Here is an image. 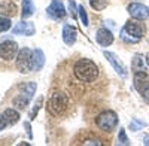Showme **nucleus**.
Returning <instances> with one entry per match:
<instances>
[{
    "label": "nucleus",
    "instance_id": "obj_7",
    "mask_svg": "<svg viewBox=\"0 0 149 146\" xmlns=\"http://www.w3.org/2000/svg\"><path fill=\"white\" fill-rule=\"evenodd\" d=\"M17 54H18V45H17V42L5 40V42L0 43V58L9 61V60L15 58Z\"/></svg>",
    "mask_w": 149,
    "mask_h": 146
},
{
    "label": "nucleus",
    "instance_id": "obj_20",
    "mask_svg": "<svg viewBox=\"0 0 149 146\" xmlns=\"http://www.w3.org/2000/svg\"><path fill=\"white\" fill-rule=\"evenodd\" d=\"M19 90H21L22 94H27L29 97H33V94L36 92V83L34 82H27V83L21 85Z\"/></svg>",
    "mask_w": 149,
    "mask_h": 146
},
{
    "label": "nucleus",
    "instance_id": "obj_1",
    "mask_svg": "<svg viewBox=\"0 0 149 146\" xmlns=\"http://www.w3.org/2000/svg\"><path fill=\"white\" fill-rule=\"evenodd\" d=\"M73 75L81 82H93L98 76V67L91 60L81 58L73 66Z\"/></svg>",
    "mask_w": 149,
    "mask_h": 146
},
{
    "label": "nucleus",
    "instance_id": "obj_8",
    "mask_svg": "<svg viewBox=\"0 0 149 146\" xmlns=\"http://www.w3.org/2000/svg\"><path fill=\"white\" fill-rule=\"evenodd\" d=\"M128 14L134 19H146L149 18V8L143 3H131L128 5Z\"/></svg>",
    "mask_w": 149,
    "mask_h": 146
},
{
    "label": "nucleus",
    "instance_id": "obj_24",
    "mask_svg": "<svg viewBox=\"0 0 149 146\" xmlns=\"http://www.w3.org/2000/svg\"><path fill=\"white\" fill-rule=\"evenodd\" d=\"M118 143L119 145H124V146H128L130 142H128V137H127V133H125V128H119V134H118Z\"/></svg>",
    "mask_w": 149,
    "mask_h": 146
},
{
    "label": "nucleus",
    "instance_id": "obj_26",
    "mask_svg": "<svg viewBox=\"0 0 149 146\" xmlns=\"http://www.w3.org/2000/svg\"><path fill=\"white\" fill-rule=\"evenodd\" d=\"M42 102H43V99H42V97H39V99H37V102H36V104H34V107H33L31 113H30V119H34V118H36L37 112H39V109H40V104H42Z\"/></svg>",
    "mask_w": 149,
    "mask_h": 146
},
{
    "label": "nucleus",
    "instance_id": "obj_4",
    "mask_svg": "<svg viewBox=\"0 0 149 146\" xmlns=\"http://www.w3.org/2000/svg\"><path fill=\"white\" fill-rule=\"evenodd\" d=\"M95 124L102 131L112 133L118 125V116L113 111H104L95 118Z\"/></svg>",
    "mask_w": 149,
    "mask_h": 146
},
{
    "label": "nucleus",
    "instance_id": "obj_12",
    "mask_svg": "<svg viewBox=\"0 0 149 146\" xmlns=\"http://www.w3.org/2000/svg\"><path fill=\"white\" fill-rule=\"evenodd\" d=\"M95 40L100 46H109L113 42V34H112V31L107 30V29H100L95 34Z\"/></svg>",
    "mask_w": 149,
    "mask_h": 146
},
{
    "label": "nucleus",
    "instance_id": "obj_19",
    "mask_svg": "<svg viewBox=\"0 0 149 146\" xmlns=\"http://www.w3.org/2000/svg\"><path fill=\"white\" fill-rule=\"evenodd\" d=\"M5 116L8 118V122L9 124H17L18 121H19V113H18V111H15V109H6L5 111Z\"/></svg>",
    "mask_w": 149,
    "mask_h": 146
},
{
    "label": "nucleus",
    "instance_id": "obj_31",
    "mask_svg": "<svg viewBox=\"0 0 149 146\" xmlns=\"http://www.w3.org/2000/svg\"><path fill=\"white\" fill-rule=\"evenodd\" d=\"M24 127H26V130H27L29 137L31 139V137H33V134H31V127H30V122H26V124H24Z\"/></svg>",
    "mask_w": 149,
    "mask_h": 146
},
{
    "label": "nucleus",
    "instance_id": "obj_29",
    "mask_svg": "<svg viewBox=\"0 0 149 146\" xmlns=\"http://www.w3.org/2000/svg\"><path fill=\"white\" fill-rule=\"evenodd\" d=\"M84 145H102V142H98L97 139H86L82 142Z\"/></svg>",
    "mask_w": 149,
    "mask_h": 146
},
{
    "label": "nucleus",
    "instance_id": "obj_17",
    "mask_svg": "<svg viewBox=\"0 0 149 146\" xmlns=\"http://www.w3.org/2000/svg\"><path fill=\"white\" fill-rule=\"evenodd\" d=\"M31 100V97H29L27 94H22V92H19L15 99H14V106H17L18 109H24L27 104H29V102Z\"/></svg>",
    "mask_w": 149,
    "mask_h": 146
},
{
    "label": "nucleus",
    "instance_id": "obj_33",
    "mask_svg": "<svg viewBox=\"0 0 149 146\" xmlns=\"http://www.w3.org/2000/svg\"><path fill=\"white\" fill-rule=\"evenodd\" d=\"M146 64H148V66H149V52H148V54H146Z\"/></svg>",
    "mask_w": 149,
    "mask_h": 146
},
{
    "label": "nucleus",
    "instance_id": "obj_9",
    "mask_svg": "<svg viewBox=\"0 0 149 146\" xmlns=\"http://www.w3.org/2000/svg\"><path fill=\"white\" fill-rule=\"evenodd\" d=\"M103 55L107 58V61L112 64V67H113L115 70H116V73L118 75H121L122 78H127V75H128V72H127V69H125V66L122 64V61L121 60L113 54V52H109V51H104L103 52Z\"/></svg>",
    "mask_w": 149,
    "mask_h": 146
},
{
    "label": "nucleus",
    "instance_id": "obj_11",
    "mask_svg": "<svg viewBox=\"0 0 149 146\" xmlns=\"http://www.w3.org/2000/svg\"><path fill=\"white\" fill-rule=\"evenodd\" d=\"M149 87V76L148 73L143 72H134V88L139 92H142L143 90H146Z\"/></svg>",
    "mask_w": 149,
    "mask_h": 146
},
{
    "label": "nucleus",
    "instance_id": "obj_32",
    "mask_svg": "<svg viewBox=\"0 0 149 146\" xmlns=\"http://www.w3.org/2000/svg\"><path fill=\"white\" fill-rule=\"evenodd\" d=\"M143 143H145V145H146V146H149V136H148V137H145V139H143Z\"/></svg>",
    "mask_w": 149,
    "mask_h": 146
},
{
    "label": "nucleus",
    "instance_id": "obj_18",
    "mask_svg": "<svg viewBox=\"0 0 149 146\" xmlns=\"http://www.w3.org/2000/svg\"><path fill=\"white\" fill-rule=\"evenodd\" d=\"M131 69L134 70V72H143V70H146V67H145V61H143V57L142 55H134V58H133V63H131Z\"/></svg>",
    "mask_w": 149,
    "mask_h": 146
},
{
    "label": "nucleus",
    "instance_id": "obj_28",
    "mask_svg": "<svg viewBox=\"0 0 149 146\" xmlns=\"http://www.w3.org/2000/svg\"><path fill=\"white\" fill-rule=\"evenodd\" d=\"M8 124H9L8 122V118L5 116V113H2V115H0V130H3Z\"/></svg>",
    "mask_w": 149,
    "mask_h": 146
},
{
    "label": "nucleus",
    "instance_id": "obj_10",
    "mask_svg": "<svg viewBox=\"0 0 149 146\" xmlns=\"http://www.w3.org/2000/svg\"><path fill=\"white\" fill-rule=\"evenodd\" d=\"M36 31L33 22H29V21H22V22H18L17 26L12 29V33L14 34H21V36H33Z\"/></svg>",
    "mask_w": 149,
    "mask_h": 146
},
{
    "label": "nucleus",
    "instance_id": "obj_5",
    "mask_svg": "<svg viewBox=\"0 0 149 146\" xmlns=\"http://www.w3.org/2000/svg\"><path fill=\"white\" fill-rule=\"evenodd\" d=\"M17 67L21 73H29L33 70V51L30 48H22L18 52Z\"/></svg>",
    "mask_w": 149,
    "mask_h": 146
},
{
    "label": "nucleus",
    "instance_id": "obj_15",
    "mask_svg": "<svg viewBox=\"0 0 149 146\" xmlns=\"http://www.w3.org/2000/svg\"><path fill=\"white\" fill-rule=\"evenodd\" d=\"M0 14L5 15H12L17 14V6L12 0H0Z\"/></svg>",
    "mask_w": 149,
    "mask_h": 146
},
{
    "label": "nucleus",
    "instance_id": "obj_21",
    "mask_svg": "<svg viewBox=\"0 0 149 146\" xmlns=\"http://www.w3.org/2000/svg\"><path fill=\"white\" fill-rule=\"evenodd\" d=\"M90 5L94 10H103L107 6V0H90Z\"/></svg>",
    "mask_w": 149,
    "mask_h": 146
},
{
    "label": "nucleus",
    "instance_id": "obj_13",
    "mask_svg": "<svg viewBox=\"0 0 149 146\" xmlns=\"http://www.w3.org/2000/svg\"><path fill=\"white\" fill-rule=\"evenodd\" d=\"M76 38H78V30L76 27L70 26V24H64L63 27V40L66 45H73L76 42Z\"/></svg>",
    "mask_w": 149,
    "mask_h": 146
},
{
    "label": "nucleus",
    "instance_id": "obj_27",
    "mask_svg": "<svg viewBox=\"0 0 149 146\" xmlns=\"http://www.w3.org/2000/svg\"><path fill=\"white\" fill-rule=\"evenodd\" d=\"M69 9H70V15H72V18H76L78 10H76V5H74L73 0H69Z\"/></svg>",
    "mask_w": 149,
    "mask_h": 146
},
{
    "label": "nucleus",
    "instance_id": "obj_30",
    "mask_svg": "<svg viewBox=\"0 0 149 146\" xmlns=\"http://www.w3.org/2000/svg\"><path fill=\"white\" fill-rule=\"evenodd\" d=\"M140 94H142V97H143V100H145L146 103H149V87H148L146 90H143Z\"/></svg>",
    "mask_w": 149,
    "mask_h": 146
},
{
    "label": "nucleus",
    "instance_id": "obj_3",
    "mask_svg": "<svg viewBox=\"0 0 149 146\" xmlns=\"http://www.w3.org/2000/svg\"><path fill=\"white\" fill-rule=\"evenodd\" d=\"M69 109V97L61 92V91H55L54 94H51L48 100V111L54 116H61L66 111Z\"/></svg>",
    "mask_w": 149,
    "mask_h": 146
},
{
    "label": "nucleus",
    "instance_id": "obj_16",
    "mask_svg": "<svg viewBox=\"0 0 149 146\" xmlns=\"http://www.w3.org/2000/svg\"><path fill=\"white\" fill-rule=\"evenodd\" d=\"M33 14H34V5H33V0H22L21 17H22V18H30Z\"/></svg>",
    "mask_w": 149,
    "mask_h": 146
},
{
    "label": "nucleus",
    "instance_id": "obj_14",
    "mask_svg": "<svg viewBox=\"0 0 149 146\" xmlns=\"http://www.w3.org/2000/svg\"><path fill=\"white\" fill-rule=\"evenodd\" d=\"M45 64V54L42 49H34L33 51V70L37 72V70H40Z\"/></svg>",
    "mask_w": 149,
    "mask_h": 146
},
{
    "label": "nucleus",
    "instance_id": "obj_25",
    "mask_svg": "<svg viewBox=\"0 0 149 146\" xmlns=\"http://www.w3.org/2000/svg\"><path fill=\"white\" fill-rule=\"evenodd\" d=\"M10 19L9 18H6V17H0V33H3V31H6V30H9L10 29Z\"/></svg>",
    "mask_w": 149,
    "mask_h": 146
},
{
    "label": "nucleus",
    "instance_id": "obj_23",
    "mask_svg": "<svg viewBox=\"0 0 149 146\" xmlns=\"http://www.w3.org/2000/svg\"><path fill=\"white\" fill-rule=\"evenodd\" d=\"M78 14H79V18H81V21H82V24L86 27L88 26V15H86V10H85V8H84V5H79L78 6Z\"/></svg>",
    "mask_w": 149,
    "mask_h": 146
},
{
    "label": "nucleus",
    "instance_id": "obj_2",
    "mask_svg": "<svg viewBox=\"0 0 149 146\" xmlns=\"http://www.w3.org/2000/svg\"><path fill=\"white\" fill-rule=\"evenodd\" d=\"M145 33V26L136 21H128L121 30V39L127 43H137Z\"/></svg>",
    "mask_w": 149,
    "mask_h": 146
},
{
    "label": "nucleus",
    "instance_id": "obj_6",
    "mask_svg": "<svg viewBox=\"0 0 149 146\" xmlns=\"http://www.w3.org/2000/svg\"><path fill=\"white\" fill-rule=\"evenodd\" d=\"M46 15L49 18H52L54 21H60L66 17V8L61 0H52L51 5L46 9Z\"/></svg>",
    "mask_w": 149,
    "mask_h": 146
},
{
    "label": "nucleus",
    "instance_id": "obj_22",
    "mask_svg": "<svg viewBox=\"0 0 149 146\" xmlns=\"http://www.w3.org/2000/svg\"><path fill=\"white\" fill-rule=\"evenodd\" d=\"M143 127H145V122H143V121H140V119H137V118H134V119L130 121V130L131 131H139Z\"/></svg>",
    "mask_w": 149,
    "mask_h": 146
}]
</instances>
